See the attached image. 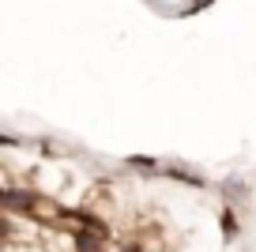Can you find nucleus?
<instances>
[{"instance_id":"423d86ee","label":"nucleus","mask_w":256,"mask_h":252,"mask_svg":"<svg viewBox=\"0 0 256 252\" xmlns=\"http://www.w3.org/2000/svg\"><path fill=\"white\" fill-rule=\"evenodd\" d=\"M208 4H215V0H192L188 8H184V16H196V12H204Z\"/></svg>"},{"instance_id":"f03ea898","label":"nucleus","mask_w":256,"mask_h":252,"mask_svg":"<svg viewBox=\"0 0 256 252\" xmlns=\"http://www.w3.org/2000/svg\"><path fill=\"white\" fill-rule=\"evenodd\" d=\"M68 222H76L80 230H90V234H98V237H110L106 222H102V218H94V214H87V211H68Z\"/></svg>"},{"instance_id":"7ed1b4c3","label":"nucleus","mask_w":256,"mask_h":252,"mask_svg":"<svg viewBox=\"0 0 256 252\" xmlns=\"http://www.w3.org/2000/svg\"><path fill=\"white\" fill-rule=\"evenodd\" d=\"M218 222H222V237H226V241H234V237H238V230H241V226H238V211H234V207H226Z\"/></svg>"},{"instance_id":"20e7f679","label":"nucleus","mask_w":256,"mask_h":252,"mask_svg":"<svg viewBox=\"0 0 256 252\" xmlns=\"http://www.w3.org/2000/svg\"><path fill=\"white\" fill-rule=\"evenodd\" d=\"M166 174H170V177H177V181H184V184H192V188H204L200 177L188 174V170H181V166H166Z\"/></svg>"},{"instance_id":"39448f33","label":"nucleus","mask_w":256,"mask_h":252,"mask_svg":"<svg viewBox=\"0 0 256 252\" xmlns=\"http://www.w3.org/2000/svg\"><path fill=\"white\" fill-rule=\"evenodd\" d=\"M128 166H136V170H154L158 162H154V158H147V154H132V158H128Z\"/></svg>"},{"instance_id":"f257e3e1","label":"nucleus","mask_w":256,"mask_h":252,"mask_svg":"<svg viewBox=\"0 0 256 252\" xmlns=\"http://www.w3.org/2000/svg\"><path fill=\"white\" fill-rule=\"evenodd\" d=\"M34 204H38V196H34L30 188H4V207H8L12 214H16V207H26V211H30Z\"/></svg>"}]
</instances>
